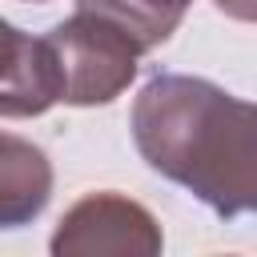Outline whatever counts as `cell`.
Here are the masks:
<instances>
[{
	"label": "cell",
	"instance_id": "6da1fadb",
	"mask_svg": "<svg viewBox=\"0 0 257 257\" xmlns=\"http://www.w3.org/2000/svg\"><path fill=\"white\" fill-rule=\"evenodd\" d=\"M133 145L153 173L193 193L217 217L257 213V104L205 76L157 72L141 84Z\"/></svg>",
	"mask_w": 257,
	"mask_h": 257
},
{
	"label": "cell",
	"instance_id": "7a4b0ae2",
	"mask_svg": "<svg viewBox=\"0 0 257 257\" xmlns=\"http://www.w3.org/2000/svg\"><path fill=\"white\" fill-rule=\"evenodd\" d=\"M52 64H56V84H60V100L72 108H96V104H112L137 76V64L145 56V48L116 28L112 20L96 16V12H80L52 24L44 36Z\"/></svg>",
	"mask_w": 257,
	"mask_h": 257
},
{
	"label": "cell",
	"instance_id": "3957f363",
	"mask_svg": "<svg viewBox=\"0 0 257 257\" xmlns=\"http://www.w3.org/2000/svg\"><path fill=\"white\" fill-rule=\"evenodd\" d=\"M48 249L56 257H157L165 237L141 201L120 193H88L60 217Z\"/></svg>",
	"mask_w": 257,
	"mask_h": 257
},
{
	"label": "cell",
	"instance_id": "277c9868",
	"mask_svg": "<svg viewBox=\"0 0 257 257\" xmlns=\"http://www.w3.org/2000/svg\"><path fill=\"white\" fill-rule=\"evenodd\" d=\"M60 104L56 64L44 36H28L0 16V116H40Z\"/></svg>",
	"mask_w": 257,
	"mask_h": 257
},
{
	"label": "cell",
	"instance_id": "5b68a950",
	"mask_svg": "<svg viewBox=\"0 0 257 257\" xmlns=\"http://www.w3.org/2000/svg\"><path fill=\"white\" fill-rule=\"evenodd\" d=\"M52 201V161L40 145L0 133V229L32 225Z\"/></svg>",
	"mask_w": 257,
	"mask_h": 257
},
{
	"label": "cell",
	"instance_id": "8992f818",
	"mask_svg": "<svg viewBox=\"0 0 257 257\" xmlns=\"http://www.w3.org/2000/svg\"><path fill=\"white\" fill-rule=\"evenodd\" d=\"M189 4L193 0H76L80 12H96V16L112 20L145 52H153L157 44H165L177 32V24L185 20Z\"/></svg>",
	"mask_w": 257,
	"mask_h": 257
},
{
	"label": "cell",
	"instance_id": "52a82bcc",
	"mask_svg": "<svg viewBox=\"0 0 257 257\" xmlns=\"http://www.w3.org/2000/svg\"><path fill=\"white\" fill-rule=\"evenodd\" d=\"M217 12H225L229 20H245V24H257V0H213Z\"/></svg>",
	"mask_w": 257,
	"mask_h": 257
},
{
	"label": "cell",
	"instance_id": "ba28073f",
	"mask_svg": "<svg viewBox=\"0 0 257 257\" xmlns=\"http://www.w3.org/2000/svg\"><path fill=\"white\" fill-rule=\"evenodd\" d=\"M36 4H40V0H36Z\"/></svg>",
	"mask_w": 257,
	"mask_h": 257
}]
</instances>
